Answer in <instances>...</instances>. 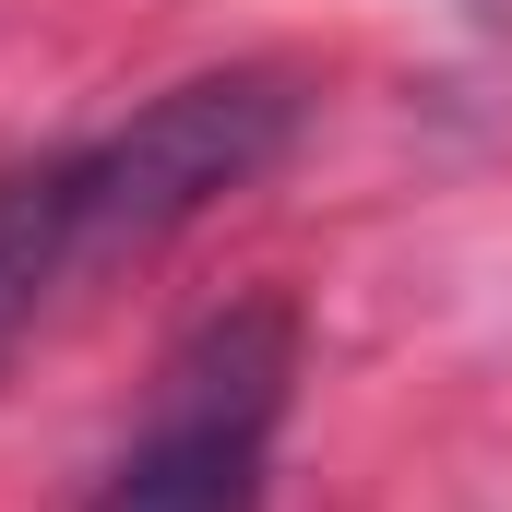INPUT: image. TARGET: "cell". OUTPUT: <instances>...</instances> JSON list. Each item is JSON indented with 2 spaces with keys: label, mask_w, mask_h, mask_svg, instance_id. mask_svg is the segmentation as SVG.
Returning <instances> with one entry per match:
<instances>
[{
  "label": "cell",
  "mask_w": 512,
  "mask_h": 512,
  "mask_svg": "<svg viewBox=\"0 0 512 512\" xmlns=\"http://www.w3.org/2000/svg\"><path fill=\"white\" fill-rule=\"evenodd\" d=\"M286 393H298V310L286 298H227L167 358L131 453L96 477L84 512H262Z\"/></svg>",
  "instance_id": "7a4b0ae2"
},
{
  "label": "cell",
  "mask_w": 512,
  "mask_h": 512,
  "mask_svg": "<svg viewBox=\"0 0 512 512\" xmlns=\"http://www.w3.org/2000/svg\"><path fill=\"white\" fill-rule=\"evenodd\" d=\"M298 143V84L286 72H191L120 131L12 167L0 179V334H24L36 310H60L72 286L167 251L191 215H215L227 191H251L262 167Z\"/></svg>",
  "instance_id": "6da1fadb"
}]
</instances>
